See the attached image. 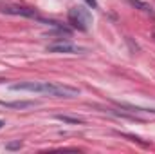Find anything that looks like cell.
<instances>
[{"label":"cell","instance_id":"obj_1","mask_svg":"<svg viewBox=\"0 0 155 154\" xmlns=\"http://www.w3.org/2000/svg\"><path fill=\"white\" fill-rule=\"evenodd\" d=\"M13 91H29L38 94H49L54 98H74L79 94V89L65 83H54V82H20L11 85Z\"/></svg>","mask_w":155,"mask_h":154},{"label":"cell","instance_id":"obj_9","mask_svg":"<svg viewBox=\"0 0 155 154\" xmlns=\"http://www.w3.org/2000/svg\"><path fill=\"white\" fill-rule=\"evenodd\" d=\"M20 147H22V142H20V140L5 143V149H7V151H16V149H20Z\"/></svg>","mask_w":155,"mask_h":154},{"label":"cell","instance_id":"obj_7","mask_svg":"<svg viewBox=\"0 0 155 154\" xmlns=\"http://www.w3.org/2000/svg\"><path fill=\"white\" fill-rule=\"evenodd\" d=\"M56 120H60V121H65V123H83V120L81 118H74V116H67V114H56Z\"/></svg>","mask_w":155,"mask_h":154},{"label":"cell","instance_id":"obj_3","mask_svg":"<svg viewBox=\"0 0 155 154\" xmlns=\"http://www.w3.org/2000/svg\"><path fill=\"white\" fill-rule=\"evenodd\" d=\"M69 22L79 31H87L90 24V13L83 7H72L69 9Z\"/></svg>","mask_w":155,"mask_h":154},{"label":"cell","instance_id":"obj_11","mask_svg":"<svg viewBox=\"0 0 155 154\" xmlns=\"http://www.w3.org/2000/svg\"><path fill=\"white\" fill-rule=\"evenodd\" d=\"M2 125H4V121H2V120H0V129H2Z\"/></svg>","mask_w":155,"mask_h":154},{"label":"cell","instance_id":"obj_10","mask_svg":"<svg viewBox=\"0 0 155 154\" xmlns=\"http://www.w3.org/2000/svg\"><path fill=\"white\" fill-rule=\"evenodd\" d=\"M85 2H87L90 7H97V2H96V0H85Z\"/></svg>","mask_w":155,"mask_h":154},{"label":"cell","instance_id":"obj_4","mask_svg":"<svg viewBox=\"0 0 155 154\" xmlns=\"http://www.w3.org/2000/svg\"><path fill=\"white\" fill-rule=\"evenodd\" d=\"M49 53H65V54H81V53H87L85 47H79L74 44H69V42H56V44H51L47 47Z\"/></svg>","mask_w":155,"mask_h":154},{"label":"cell","instance_id":"obj_12","mask_svg":"<svg viewBox=\"0 0 155 154\" xmlns=\"http://www.w3.org/2000/svg\"><path fill=\"white\" fill-rule=\"evenodd\" d=\"M0 82H4V80H2V78H0Z\"/></svg>","mask_w":155,"mask_h":154},{"label":"cell","instance_id":"obj_2","mask_svg":"<svg viewBox=\"0 0 155 154\" xmlns=\"http://www.w3.org/2000/svg\"><path fill=\"white\" fill-rule=\"evenodd\" d=\"M0 13H4V15H15V16H25V18H36V20H41L35 9L25 7V5H18V4H13V2H0Z\"/></svg>","mask_w":155,"mask_h":154},{"label":"cell","instance_id":"obj_5","mask_svg":"<svg viewBox=\"0 0 155 154\" xmlns=\"http://www.w3.org/2000/svg\"><path fill=\"white\" fill-rule=\"evenodd\" d=\"M0 105H4V107H7V109H29V107L38 105V102H33V100H20V102H0Z\"/></svg>","mask_w":155,"mask_h":154},{"label":"cell","instance_id":"obj_6","mask_svg":"<svg viewBox=\"0 0 155 154\" xmlns=\"http://www.w3.org/2000/svg\"><path fill=\"white\" fill-rule=\"evenodd\" d=\"M134 7H139L141 11H144V13H148V15H153V11H152V7L148 5V4H144V2H141V0H128Z\"/></svg>","mask_w":155,"mask_h":154},{"label":"cell","instance_id":"obj_8","mask_svg":"<svg viewBox=\"0 0 155 154\" xmlns=\"http://www.w3.org/2000/svg\"><path fill=\"white\" fill-rule=\"evenodd\" d=\"M121 107L123 109H128V111H134V113L137 111V113H153L155 114V109H141V107H134V105H126V103H123Z\"/></svg>","mask_w":155,"mask_h":154}]
</instances>
